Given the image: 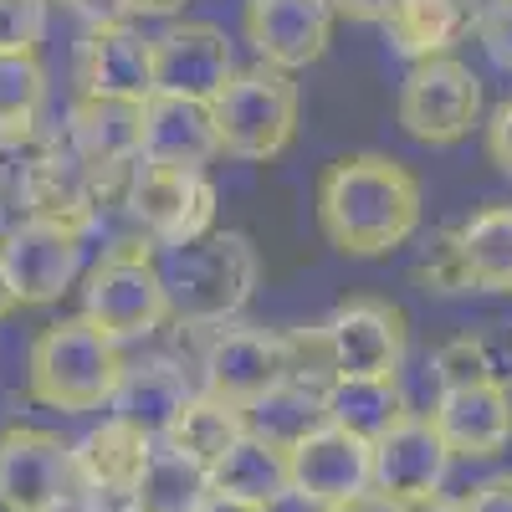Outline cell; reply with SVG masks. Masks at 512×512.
<instances>
[{"label":"cell","mask_w":512,"mask_h":512,"mask_svg":"<svg viewBox=\"0 0 512 512\" xmlns=\"http://www.w3.org/2000/svg\"><path fill=\"white\" fill-rule=\"evenodd\" d=\"M420 180L390 154H344L318 180V226L344 256H384L420 231Z\"/></svg>","instance_id":"obj_1"},{"label":"cell","mask_w":512,"mask_h":512,"mask_svg":"<svg viewBox=\"0 0 512 512\" xmlns=\"http://www.w3.org/2000/svg\"><path fill=\"white\" fill-rule=\"evenodd\" d=\"M169 318L185 328H226L256 292L262 256L246 231H210L190 246L154 256Z\"/></svg>","instance_id":"obj_2"},{"label":"cell","mask_w":512,"mask_h":512,"mask_svg":"<svg viewBox=\"0 0 512 512\" xmlns=\"http://www.w3.org/2000/svg\"><path fill=\"white\" fill-rule=\"evenodd\" d=\"M123 364L128 359H123L118 338H108L88 318H62L31 338L26 384L41 405L62 410V415L108 410L118 379H123Z\"/></svg>","instance_id":"obj_3"},{"label":"cell","mask_w":512,"mask_h":512,"mask_svg":"<svg viewBox=\"0 0 512 512\" xmlns=\"http://www.w3.org/2000/svg\"><path fill=\"white\" fill-rule=\"evenodd\" d=\"M210 118H216L221 154L267 164L297 139V82L272 67H246L210 103Z\"/></svg>","instance_id":"obj_4"},{"label":"cell","mask_w":512,"mask_h":512,"mask_svg":"<svg viewBox=\"0 0 512 512\" xmlns=\"http://www.w3.org/2000/svg\"><path fill=\"white\" fill-rule=\"evenodd\" d=\"M93 328H103L108 338L128 344V338H149L169 323V303H164V282H159V262L144 246H118L88 272L82 282V313Z\"/></svg>","instance_id":"obj_5"},{"label":"cell","mask_w":512,"mask_h":512,"mask_svg":"<svg viewBox=\"0 0 512 512\" xmlns=\"http://www.w3.org/2000/svg\"><path fill=\"white\" fill-rule=\"evenodd\" d=\"M118 205L128 210V221L144 241L159 251L190 246L200 236L216 231V185L205 175H180V169H154L134 164L118 190Z\"/></svg>","instance_id":"obj_6"},{"label":"cell","mask_w":512,"mask_h":512,"mask_svg":"<svg viewBox=\"0 0 512 512\" xmlns=\"http://www.w3.org/2000/svg\"><path fill=\"white\" fill-rule=\"evenodd\" d=\"M482 108H487L482 77L461 57H431V62H410L395 118L420 144H456L482 123Z\"/></svg>","instance_id":"obj_7"},{"label":"cell","mask_w":512,"mask_h":512,"mask_svg":"<svg viewBox=\"0 0 512 512\" xmlns=\"http://www.w3.org/2000/svg\"><path fill=\"white\" fill-rule=\"evenodd\" d=\"M323 333L338 379H400L410 328L400 303H390V297H349L344 308H333Z\"/></svg>","instance_id":"obj_8"},{"label":"cell","mask_w":512,"mask_h":512,"mask_svg":"<svg viewBox=\"0 0 512 512\" xmlns=\"http://www.w3.org/2000/svg\"><path fill=\"white\" fill-rule=\"evenodd\" d=\"M0 272L11 282L16 308H47L62 303V292L82 277V236L52 221H16L0 241Z\"/></svg>","instance_id":"obj_9"},{"label":"cell","mask_w":512,"mask_h":512,"mask_svg":"<svg viewBox=\"0 0 512 512\" xmlns=\"http://www.w3.org/2000/svg\"><path fill=\"white\" fill-rule=\"evenodd\" d=\"M123 180L128 175H118V180L98 175V169L82 164L62 139H52V149L36 159V169L26 175L16 200H21V210L31 221H52V226H67L77 236H88V226L103 216V205L123 190Z\"/></svg>","instance_id":"obj_10"},{"label":"cell","mask_w":512,"mask_h":512,"mask_svg":"<svg viewBox=\"0 0 512 512\" xmlns=\"http://www.w3.org/2000/svg\"><path fill=\"white\" fill-rule=\"evenodd\" d=\"M77 497L72 446L36 425H11L0 436V512H57Z\"/></svg>","instance_id":"obj_11"},{"label":"cell","mask_w":512,"mask_h":512,"mask_svg":"<svg viewBox=\"0 0 512 512\" xmlns=\"http://www.w3.org/2000/svg\"><path fill=\"white\" fill-rule=\"evenodd\" d=\"M231 77H236V52L221 26L185 21V26H169L154 36V93L159 98L216 103Z\"/></svg>","instance_id":"obj_12"},{"label":"cell","mask_w":512,"mask_h":512,"mask_svg":"<svg viewBox=\"0 0 512 512\" xmlns=\"http://www.w3.org/2000/svg\"><path fill=\"white\" fill-rule=\"evenodd\" d=\"M149 451H154L149 436L128 431L123 420L108 415L103 425H93V431L72 446L77 497L88 502L93 512H128V507H134L144 466H149Z\"/></svg>","instance_id":"obj_13"},{"label":"cell","mask_w":512,"mask_h":512,"mask_svg":"<svg viewBox=\"0 0 512 512\" xmlns=\"http://www.w3.org/2000/svg\"><path fill=\"white\" fill-rule=\"evenodd\" d=\"M287 379V349L282 333L262 328H216L200 349V390L216 395L226 405H251L256 395H267L272 384Z\"/></svg>","instance_id":"obj_14"},{"label":"cell","mask_w":512,"mask_h":512,"mask_svg":"<svg viewBox=\"0 0 512 512\" xmlns=\"http://www.w3.org/2000/svg\"><path fill=\"white\" fill-rule=\"evenodd\" d=\"M333 0H246V41L272 72L313 67L333 41Z\"/></svg>","instance_id":"obj_15"},{"label":"cell","mask_w":512,"mask_h":512,"mask_svg":"<svg viewBox=\"0 0 512 512\" xmlns=\"http://www.w3.org/2000/svg\"><path fill=\"white\" fill-rule=\"evenodd\" d=\"M451 451L436 436L431 415H405L390 436L374 441V492H384L400 507H425L436 502L446 477H451Z\"/></svg>","instance_id":"obj_16"},{"label":"cell","mask_w":512,"mask_h":512,"mask_svg":"<svg viewBox=\"0 0 512 512\" xmlns=\"http://www.w3.org/2000/svg\"><path fill=\"white\" fill-rule=\"evenodd\" d=\"M287 466H292V497L313 507H338L349 497L374 492V446L338 431V425H323L303 446H292Z\"/></svg>","instance_id":"obj_17"},{"label":"cell","mask_w":512,"mask_h":512,"mask_svg":"<svg viewBox=\"0 0 512 512\" xmlns=\"http://www.w3.org/2000/svg\"><path fill=\"white\" fill-rule=\"evenodd\" d=\"M431 425L461 461H492L512 446V390L502 379H482L466 390H441L431 400Z\"/></svg>","instance_id":"obj_18"},{"label":"cell","mask_w":512,"mask_h":512,"mask_svg":"<svg viewBox=\"0 0 512 512\" xmlns=\"http://www.w3.org/2000/svg\"><path fill=\"white\" fill-rule=\"evenodd\" d=\"M77 98L149 103L154 98V36H144L134 21L88 31L77 47Z\"/></svg>","instance_id":"obj_19"},{"label":"cell","mask_w":512,"mask_h":512,"mask_svg":"<svg viewBox=\"0 0 512 512\" xmlns=\"http://www.w3.org/2000/svg\"><path fill=\"white\" fill-rule=\"evenodd\" d=\"M221 154L216 118L210 103L190 98H149L144 103V139H139V164L154 169H180V175H205V164Z\"/></svg>","instance_id":"obj_20"},{"label":"cell","mask_w":512,"mask_h":512,"mask_svg":"<svg viewBox=\"0 0 512 512\" xmlns=\"http://www.w3.org/2000/svg\"><path fill=\"white\" fill-rule=\"evenodd\" d=\"M139 139H144V103H118V98H77L62 128V144L108 180L139 164Z\"/></svg>","instance_id":"obj_21"},{"label":"cell","mask_w":512,"mask_h":512,"mask_svg":"<svg viewBox=\"0 0 512 512\" xmlns=\"http://www.w3.org/2000/svg\"><path fill=\"white\" fill-rule=\"evenodd\" d=\"M195 400V384L185 379V364L175 359H134L123 364V379L108 400L113 420H123L128 431H139L149 441H164L169 425L180 420V410Z\"/></svg>","instance_id":"obj_22"},{"label":"cell","mask_w":512,"mask_h":512,"mask_svg":"<svg viewBox=\"0 0 512 512\" xmlns=\"http://www.w3.org/2000/svg\"><path fill=\"white\" fill-rule=\"evenodd\" d=\"M210 497H231V502H246V507L272 512L277 502L292 497L287 451L256 441V436H241L216 466H210Z\"/></svg>","instance_id":"obj_23"},{"label":"cell","mask_w":512,"mask_h":512,"mask_svg":"<svg viewBox=\"0 0 512 512\" xmlns=\"http://www.w3.org/2000/svg\"><path fill=\"white\" fill-rule=\"evenodd\" d=\"M482 0H400L384 21L395 52L410 62H431V57H451V47L477 26Z\"/></svg>","instance_id":"obj_24"},{"label":"cell","mask_w":512,"mask_h":512,"mask_svg":"<svg viewBox=\"0 0 512 512\" xmlns=\"http://www.w3.org/2000/svg\"><path fill=\"white\" fill-rule=\"evenodd\" d=\"M323 405H328V425L359 436L364 446H374L379 436H390L405 415H415L400 379H333L323 390Z\"/></svg>","instance_id":"obj_25"},{"label":"cell","mask_w":512,"mask_h":512,"mask_svg":"<svg viewBox=\"0 0 512 512\" xmlns=\"http://www.w3.org/2000/svg\"><path fill=\"white\" fill-rule=\"evenodd\" d=\"M241 420H246V436L267 441L277 451H292V446H303L313 431L328 425V405H323V390H313V384L282 379L267 395L241 405Z\"/></svg>","instance_id":"obj_26"},{"label":"cell","mask_w":512,"mask_h":512,"mask_svg":"<svg viewBox=\"0 0 512 512\" xmlns=\"http://www.w3.org/2000/svg\"><path fill=\"white\" fill-rule=\"evenodd\" d=\"M451 236L466 277H472V292H512V205L477 210Z\"/></svg>","instance_id":"obj_27"},{"label":"cell","mask_w":512,"mask_h":512,"mask_svg":"<svg viewBox=\"0 0 512 512\" xmlns=\"http://www.w3.org/2000/svg\"><path fill=\"white\" fill-rule=\"evenodd\" d=\"M241 436H246L241 410L226 405V400H216V395H205V390H195V400L180 410L175 425H169L164 446L180 451L185 461H195V466H205V472H210V466H216Z\"/></svg>","instance_id":"obj_28"},{"label":"cell","mask_w":512,"mask_h":512,"mask_svg":"<svg viewBox=\"0 0 512 512\" xmlns=\"http://www.w3.org/2000/svg\"><path fill=\"white\" fill-rule=\"evenodd\" d=\"M210 502V472L195 461H185L180 451H169L164 441H154L149 466L139 477L134 507L139 512H200Z\"/></svg>","instance_id":"obj_29"},{"label":"cell","mask_w":512,"mask_h":512,"mask_svg":"<svg viewBox=\"0 0 512 512\" xmlns=\"http://www.w3.org/2000/svg\"><path fill=\"white\" fill-rule=\"evenodd\" d=\"M47 67L36 52H0V128H41Z\"/></svg>","instance_id":"obj_30"},{"label":"cell","mask_w":512,"mask_h":512,"mask_svg":"<svg viewBox=\"0 0 512 512\" xmlns=\"http://www.w3.org/2000/svg\"><path fill=\"white\" fill-rule=\"evenodd\" d=\"M431 379H436V395L441 390H466V384H482V379H497L487 338H477V333L446 338V344L431 354Z\"/></svg>","instance_id":"obj_31"},{"label":"cell","mask_w":512,"mask_h":512,"mask_svg":"<svg viewBox=\"0 0 512 512\" xmlns=\"http://www.w3.org/2000/svg\"><path fill=\"white\" fill-rule=\"evenodd\" d=\"M57 134H47V128H0V195L16 200L26 175L36 169V159L52 149Z\"/></svg>","instance_id":"obj_32"},{"label":"cell","mask_w":512,"mask_h":512,"mask_svg":"<svg viewBox=\"0 0 512 512\" xmlns=\"http://www.w3.org/2000/svg\"><path fill=\"white\" fill-rule=\"evenodd\" d=\"M52 0H0V52H36Z\"/></svg>","instance_id":"obj_33"},{"label":"cell","mask_w":512,"mask_h":512,"mask_svg":"<svg viewBox=\"0 0 512 512\" xmlns=\"http://www.w3.org/2000/svg\"><path fill=\"white\" fill-rule=\"evenodd\" d=\"M415 282L425 292H441V297H456V292H472V277H466L461 267V251H456V236H441L436 251L425 256V262L415 267Z\"/></svg>","instance_id":"obj_34"},{"label":"cell","mask_w":512,"mask_h":512,"mask_svg":"<svg viewBox=\"0 0 512 512\" xmlns=\"http://www.w3.org/2000/svg\"><path fill=\"white\" fill-rule=\"evenodd\" d=\"M472 31H477V47L487 52V62L512 72V0H482Z\"/></svg>","instance_id":"obj_35"},{"label":"cell","mask_w":512,"mask_h":512,"mask_svg":"<svg viewBox=\"0 0 512 512\" xmlns=\"http://www.w3.org/2000/svg\"><path fill=\"white\" fill-rule=\"evenodd\" d=\"M456 512H512V472L487 477L482 487H472V497H461Z\"/></svg>","instance_id":"obj_36"},{"label":"cell","mask_w":512,"mask_h":512,"mask_svg":"<svg viewBox=\"0 0 512 512\" xmlns=\"http://www.w3.org/2000/svg\"><path fill=\"white\" fill-rule=\"evenodd\" d=\"M67 6L88 21V31H103V26H128L134 21V6L128 0H67Z\"/></svg>","instance_id":"obj_37"},{"label":"cell","mask_w":512,"mask_h":512,"mask_svg":"<svg viewBox=\"0 0 512 512\" xmlns=\"http://www.w3.org/2000/svg\"><path fill=\"white\" fill-rule=\"evenodd\" d=\"M487 154H492V164L502 169V175H512V98L487 123Z\"/></svg>","instance_id":"obj_38"},{"label":"cell","mask_w":512,"mask_h":512,"mask_svg":"<svg viewBox=\"0 0 512 512\" xmlns=\"http://www.w3.org/2000/svg\"><path fill=\"white\" fill-rule=\"evenodd\" d=\"M338 16H349V21H390V11L400 6V0H333Z\"/></svg>","instance_id":"obj_39"},{"label":"cell","mask_w":512,"mask_h":512,"mask_svg":"<svg viewBox=\"0 0 512 512\" xmlns=\"http://www.w3.org/2000/svg\"><path fill=\"white\" fill-rule=\"evenodd\" d=\"M323 512H410V507L390 502L384 492H364V497H349V502H338V507H323Z\"/></svg>","instance_id":"obj_40"},{"label":"cell","mask_w":512,"mask_h":512,"mask_svg":"<svg viewBox=\"0 0 512 512\" xmlns=\"http://www.w3.org/2000/svg\"><path fill=\"white\" fill-rule=\"evenodd\" d=\"M134 6V16H175L185 11V0H128Z\"/></svg>","instance_id":"obj_41"},{"label":"cell","mask_w":512,"mask_h":512,"mask_svg":"<svg viewBox=\"0 0 512 512\" xmlns=\"http://www.w3.org/2000/svg\"><path fill=\"white\" fill-rule=\"evenodd\" d=\"M200 512H262V507H246V502H231V497H210Z\"/></svg>","instance_id":"obj_42"},{"label":"cell","mask_w":512,"mask_h":512,"mask_svg":"<svg viewBox=\"0 0 512 512\" xmlns=\"http://www.w3.org/2000/svg\"><path fill=\"white\" fill-rule=\"evenodd\" d=\"M16 308V297H11V282H6V272H0V318H6Z\"/></svg>","instance_id":"obj_43"},{"label":"cell","mask_w":512,"mask_h":512,"mask_svg":"<svg viewBox=\"0 0 512 512\" xmlns=\"http://www.w3.org/2000/svg\"><path fill=\"white\" fill-rule=\"evenodd\" d=\"M11 226H16V221H11V200H6V195H0V241H6V236H11Z\"/></svg>","instance_id":"obj_44"},{"label":"cell","mask_w":512,"mask_h":512,"mask_svg":"<svg viewBox=\"0 0 512 512\" xmlns=\"http://www.w3.org/2000/svg\"><path fill=\"white\" fill-rule=\"evenodd\" d=\"M57 512H93V507H88V502H82V497H67V502H62Z\"/></svg>","instance_id":"obj_45"},{"label":"cell","mask_w":512,"mask_h":512,"mask_svg":"<svg viewBox=\"0 0 512 512\" xmlns=\"http://www.w3.org/2000/svg\"><path fill=\"white\" fill-rule=\"evenodd\" d=\"M128 512H139V507H128Z\"/></svg>","instance_id":"obj_46"}]
</instances>
